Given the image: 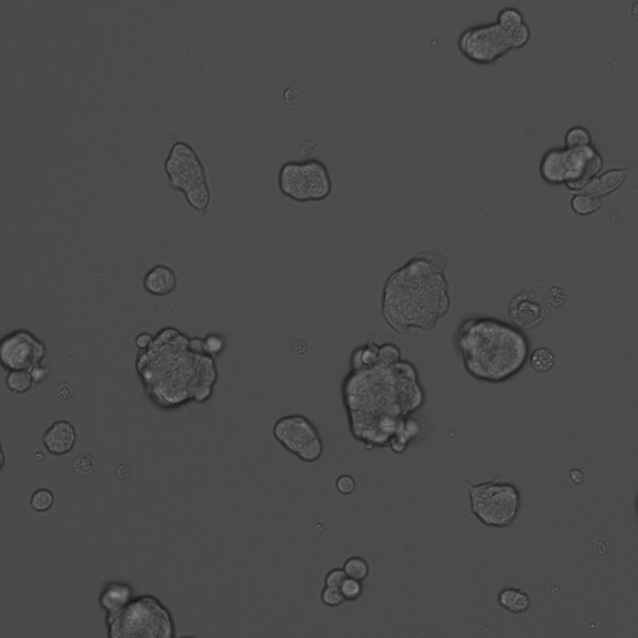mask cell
Returning <instances> with one entry per match:
<instances>
[{"instance_id":"obj_17","label":"cell","mask_w":638,"mask_h":638,"mask_svg":"<svg viewBox=\"0 0 638 638\" xmlns=\"http://www.w3.org/2000/svg\"><path fill=\"white\" fill-rule=\"evenodd\" d=\"M630 172L631 168H612L608 170L601 176L595 177L580 193L590 194L598 197L608 195L624 183Z\"/></svg>"},{"instance_id":"obj_10","label":"cell","mask_w":638,"mask_h":638,"mask_svg":"<svg viewBox=\"0 0 638 638\" xmlns=\"http://www.w3.org/2000/svg\"><path fill=\"white\" fill-rule=\"evenodd\" d=\"M567 188L580 193L601 170L604 160L592 145L578 149H566Z\"/></svg>"},{"instance_id":"obj_16","label":"cell","mask_w":638,"mask_h":638,"mask_svg":"<svg viewBox=\"0 0 638 638\" xmlns=\"http://www.w3.org/2000/svg\"><path fill=\"white\" fill-rule=\"evenodd\" d=\"M306 164L311 184V201H323L332 192V180L327 166L315 158L306 159Z\"/></svg>"},{"instance_id":"obj_22","label":"cell","mask_w":638,"mask_h":638,"mask_svg":"<svg viewBox=\"0 0 638 638\" xmlns=\"http://www.w3.org/2000/svg\"><path fill=\"white\" fill-rule=\"evenodd\" d=\"M528 361L534 372L537 374H546L552 370L557 357L549 347L541 346L530 352Z\"/></svg>"},{"instance_id":"obj_5","label":"cell","mask_w":638,"mask_h":638,"mask_svg":"<svg viewBox=\"0 0 638 638\" xmlns=\"http://www.w3.org/2000/svg\"><path fill=\"white\" fill-rule=\"evenodd\" d=\"M470 500L471 513L485 527L508 528L517 519L521 496L515 485L494 480L471 484L464 481Z\"/></svg>"},{"instance_id":"obj_7","label":"cell","mask_w":638,"mask_h":638,"mask_svg":"<svg viewBox=\"0 0 638 638\" xmlns=\"http://www.w3.org/2000/svg\"><path fill=\"white\" fill-rule=\"evenodd\" d=\"M459 48L471 62L492 64L512 50L510 33L500 28L497 23L477 26L461 34Z\"/></svg>"},{"instance_id":"obj_12","label":"cell","mask_w":638,"mask_h":638,"mask_svg":"<svg viewBox=\"0 0 638 638\" xmlns=\"http://www.w3.org/2000/svg\"><path fill=\"white\" fill-rule=\"evenodd\" d=\"M278 186L281 193L294 201H311L309 172L304 161L284 163L279 170Z\"/></svg>"},{"instance_id":"obj_26","label":"cell","mask_w":638,"mask_h":638,"mask_svg":"<svg viewBox=\"0 0 638 638\" xmlns=\"http://www.w3.org/2000/svg\"><path fill=\"white\" fill-rule=\"evenodd\" d=\"M592 145V134L582 126H573L565 135V148L578 149Z\"/></svg>"},{"instance_id":"obj_23","label":"cell","mask_w":638,"mask_h":638,"mask_svg":"<svg viewBox=\"0 0 638 638\" xmlns=\"http://www.w3.org/2000/svg\"><path fill=\"white\" fill-rule=\"evenodd\" d=\"M602 199L598 196L590 195L586 193H578L571 199V209L577 215H592L601 209Z\"/></svg>"},{"instance_id":"obj_18","label":"cell","mask_w":638,"mask_h":638,"mask_svg":"<svg viewBox=\"0 0 638 638\" xmlns=\"http://www.w3.org/2000/svg\"><path fill=\"white\" fill-rule=\"evenodd\" d=\"M566 148H553L544 154L541 175L550 184H564L566 172Z\"/></svg>"},{"instance_id":"obj_21","label":"cell","mask_w":638,"mask_h":638,"mask_svg":"<svg viewBox=\"0 0 638 638\" xmlns=\"http://www.w3.org/2000/svg\"><path fill=\"white\" fill-rule=\"evenodd\" d=\"M182 194L192 209L195 210L199 214L207 213L210 203H211V192H210L208 182L199 184Z\"/></svg>"},{"instance_id":"obj_15","label":"cell","mask_w":638,"mask_h":638,"mask_svg":"<svg viewBox=\"0 0 638 638\" xmlns=\"http://www.w3.org/2000/svg\"><path fill=\"white\" fill-rule=\"evenodd\" d=\"M177 282L176 272L166 265L159 264L146 272L143 279V288L149 295L163 297L176 290Z\"/></svg>"},{"instance_id":"obj_34","label":"cell","mask_w":638,"mask_h":638,"mask_svg":"<svg viewBox=\"0 0 638 638\" xmlns=\"http://www.w3.org/2000/svg\"><path fill=\"white\" fill-rule=\"evenodd\" d=\"M321 601L323 606L328 608H335L341 606L345 602L343 595H341L339 588H333V587H323L321 592Z\"/></svg>"},{"instance_id":"obj_41","label":"cell","mask_w":638,"mask_h":638,"mask_svg":"<svg viewBox=\"0 0 638 638\" xmlns=\"http://www.w3.org/2000/svg\"><path fill=\"white\" fill-rule=\"evenodd\" d=\"M3 467V452L1 451V468Z\"/></svg>"},{"instance_id":"obj_4","label":"cell","mask_w":638,"mask_h":638,"mask_svg":"<svg viewBox=\"0 0 638 638\" xmlns=\"http://www.w3.org/2000/svg\"><path fill=\"white\" fill-rule=\"evenodd\" d=\"M109 638H174L172 612L151 595L133 597L117 615L106 620Z\"/></svg>"},{"instance_id":"obj_19","label":"cell","mask_w":638,"mask_h":638,"mask_svg":"<svg viewBox=\"0 0 638 638\" xmlns=\"http://www.w3.org/2000/svg\"><path fill=\"white\" fill-rule=\"evenodd\" d=\"M497 604L508 612L520 615L531 608L532 599L527 592L516 587H504L497 596Z\"/></svg>"},{"instance_id":"obj_25","label":"cell","mask_w":638,"mask_h":638,"mask_svg":"<svg viewBox=\"0 0 638 638\" xmlns=\"http://www.w3.org/2000/svg\"><path fill=\"white\" fill-rule=\"evenodd\" d=\"M343 569L346 572L348 578L355 579V580L363 581L366 580L370 575V566L368 561L361 557H350L343 561Z\"/></svg>"},{"instance_id":"obj_1","label":"cell","mask_w":638,"mask_h":638,"mask_svg":"<svg viewBox=\"0 0 638 638\" xmlns=\"http://www.w3.org/2000/svg\"><path fill=\"white\" fill-rule=\"evenodd\" d=\"M349 429L367 449L386 448L406 418L425 402L417 369L410 361L378 362L370 368L350 370L341 386Z\"/></svg>"},{"instance_id":"obj_8","label":"cell","mask_w":638,"mask_h":638,"mask_svg":"<svg viewBox=\"0 0 638 638\" xmlns=\"http://www.w3.org/2000/svg\"><path fill=\"white\" fill-rule=\"evenodd\" d=\"M47 355L44 341L28 330L19 329L0 341V364L7 372L27 370L42 365Z\"/></svg>"},{"instance_id":"obj_30","label":"cell","mask_w":638,"mask_h":638,"mask_svg":"<svg viewBox=\"0 0 638 638\" xmlns=\"http://www.w3.org/2000/svg\"><path fill=\"white\" fill-rule=\"evenodd\" d=\"M97 466L95 457L90 453H80L72 461V467L79 476H88L91 475Z\"/></svg>"},{"instance_id":"obj_13","label":"cell","mask_w":638,"mask_h":638,"mask_svg":"<svg viewBox=\"0 0 638 638\" xmlns=\"http://www.w3.org/2000/svg\"><path fill=\"white\" fill-rule=\"evenodd\" d=\"M78 434L76 428L66 419L57 420L44 432L43 445L47 452L56 457L68 455L76 446Z\"/></svg>"},{"instance_id":"obj_28","label":"cell","mask_w":638,"mask_h":638,"mask_svg":"<svg viewBox=\"0 0 638 638\" xmlns=\"http://www.w3.org/2000/svg\"><path fill=\"white\" fill-rule=\"evenodd\" d=\"M56 501L52 490L48 488H37L30 497V508L37 513H46L54 506Z\"/></svg>"},{"instance_id":"obj_20","label":"cell","mask_w":638,"mask_h":638,"mask_svg":"<svg viewBox=\"0 0 638 638\" xmlns=\"http://www.w3.org/2000/svg\"><path fill=\"white\" fill-rule=\"evenodd\" d=\"M378 343L370 337L365 345L357 347L351 353L350 370H362L375 366L379 361Z\"/></svg>"},{"instance_id":"obj_3","label":"cell","mask_w":638,"mask_h":638,"mask_svg":"<svg viewBox=\"0 0 638 638\" xmlns=\"http://www.w3.org/2000/svg\"><path fill=\"white\" fill-rule=\"evenodd\" d=\"M467 374L481 382L499 384L513 379L527 364L530 341L512 323L488 317L466 318L455 337Z\"/></svg>"},{"instance_id":"obj_11","label":"cell","mask_w":638,"mask_h":638,"mask_svg":"<svg viewBox=\"0 0 638 638\" xmlns=\"http://www.w3.org/2000/svg\"><path fill=\"white\" fill-rule=\"evenodd\" d=\"M508 315L512 325L526 332L543 323L546 311L541 299L534 292L522 290L508 302Z\"/></svg>"},{"instance_id":"obj_40","label":"cell","mask_w":638,"mask_h":638,"mask_svg":"<svg viewBox=\"0 0 638 638\" xmlns=\"http://www.w3.org/2000/svg\"><path fill=\"white\" fill-rule=\"evenodd\" d=\"M48 372V368L43 366V364L39 365V366L34 367L30 370L31 377H32L34 383H41L46 380Z\"/></svg>"},{"instance_id":"obj_14","label":"cell","mask_w":638,"mask_h":638,"mask_svg":"<svg viewBox=\"0 0 638 638\" xmlns=\"http://www.w3.org/2000/svg\"><path fill=\"white\" fill-rule=\"evenodd\" d=\"M133 587L129 583L112 581L108 583L98 597V604L106 612V620L117 615L133 599Z\"/></svg>"},{"instance_id":"obj_9","label":"cell","mask_w":638,"mask_h":638,"mask_svg":"<svg viewBox=\"0 0 638 638\" xmlns=\"http://www.w3.org/2000/svg\"><path fill=\"white\" fill-rule=\"evenodd\" d=\"M164 170L170 186L181 193L208 182L203 164L195 149L181 141L172 143L165 161Z\"/></svg>"},{"instance_id":"obj_39","label":"cell","mask_w":638,"mask_h":638,"mask_svg":"<svg viewBox=\"0 0 638 638\" xmlns=\"http://www.w3.org/2000/svg\"><path fill=\"white\" fill-rule=\"evenodd\" d=\"M56 396L61 400H68L74 397V388L70 383L62 382L57 386Z\"/></svg>"},{"instance_id":"obj_38","label":"cell","mask_w":638,"mask_h":638,"mask_svg":"<svg viewBox=\"0 0 638 638\" xmlns=\"http://www.w3.org/2000/svg\"><path fill=\"white\" fill-rule=\"evenodd\" d=\"M153 337L148 332H143L141 335H137L134 339V345L139 351H144L151 346L153 343Z\"/></svg>"},{"instance_id":"obj_35","label":"cell","mask_w":638,"mask_h":638,"mask_svg":"<svg viewBox=\"0 0 638 638\" xmlns=\"http://www.w3.org/2000/svg\"><path fill=\"white\" fill-rule=\"evenodd\" d=\"M335 488H337V492L339 494L343 495V496H350L357 490V481H355V477L351 476V475H341L337 479Z\"/></svg>"},{"instance_id":"obj_2","label":"cell","mask_w":638,"mask_h":638,"mask_svg":"<svg viewBox=\"0 0 638 638\" xmlns=\"http://www.w3.org/2000/svg\"><path fill=\"white\" fill-rule=\"evenodd\" d=\"M448 260L437 251H420L386 278L381 313L400 335L410 330L432 331L449 313Z\"/></svg>"},{"instance_id":"obj_6","label":"cell","mask_w":638,"mask_h":638,"mask_svg":"<svg viewBox=\"0 0 638 638\" xmlns=\"http://www.w3.org/2000/svg\"><path fill=\"white\" fill-rule=\"evenodd\" d=\"M272 435L286 451L306 464L317 462L323 452V443L317 428L301 414H288L279 418Z\"/></svg>"},{"instance_id":"obj_36","label":"cell","mask_w":638,"mask_h":638,"mask_svg":"<svg viewBox=\"0 0 638 638\" xmlns=\"http://www.w3.org/2000/svg\"><path fill=\"white\" fill-rule=\"evenodd\" d=\"M546 299H547L548 304H550L552 308H555V309H559V308L564 306L565 304L567 303L568 295H567V292H565L563 288H559V286H552L550 290H548Z\"/></svg>"},{"instance_id":"obj_31","label":"cell","mask_w":638,"mask_h":638,"mask_svg":"<svg viewBox=\"0 0 638 638\" xmlns=\"http://www.w3.org/2000/svg\"><path fill=\"white\" fill-rule=\"evenodd\" d=\"M339 590H341L345 601L353 602L361 598L363 592H364V587H363L361 581L355 580V579L347 577L346 580L343 581Z\"/></svg>"},{"instance_id":"obj_29","label":"cell","mask_w":638,"mask_h":638,"mask_svg":"<svg viewBox=\"0 0 638 638\" xmlns=\"http://www.w3.org/2000/svg\"><path fill=\"white\" fill-rule=\"evenodd\" d=\"M203 341L206 355H209L214 360H215L216 357L223 355L226 349V345H227L225 337L223 335H216V333L208 335L207 337H204Z\"/></svg>"},{"instance_id":"obj_24","label":"cell","mask_w":638,"mask_h":638,"mask_svg":"<svg viewBox=\"0 0 638 638\" xmlns=\"http://www.w3.org/2000/svg\"><path fill=\"white\" fill-rule=\"evenodd\" d=\"M5 382L8 390L15 395H23L28 392L34 384L30 372H27V370L8 372Z\"/></svg>"},{"instance_id":"obj_32","label":"cell","mask_w":638,"mask_h":638,"mask_svg":"<svg viewBox=\"0 0 638 638\" xmlns=\"http://www.w3.org/2000/svg\"><path fill=\"white\" fill-rule=\"evenodd\" d=\"M401 350L394 343H384L379 346V361L383 364H392L401 360Z\"/></svg>"},{"instance_id":"obj_27","label":"cell","mask_w":638,"mask_h":638,"mask_svg":"<svg viewBox=\"0 0 638 638\" xmlns=\"http://www.w3.org/2000/svg\"><path fill=\"white\" fill-rule=\"evenodd\" d=\"M497 23L506 32L510 33L525 23V17L521 12L515 8H506L497 17Z\"/></svg>"},{"instance_id":"obj_37","label":"cell","mask_w":638,"mask_h":638,"mask_svg":"<svg viewBox=\"0 0 638 638\" xmlns=\"http://www.w3.org/2000/svg\"><path fill=\"white\" fill-rule=\"evenodd\" d=\"M346 579L347 575L343 568H333L328 571L323 583H325V586L341 588V584Z\"/></svg>"},{"instance_id":"obj_33","label":"cell","mask_w":638,"mask_h":638,"mask_svg":"<svg viewBox=\"0 0 638 638\" xmlns=\"http://www.w3.org/2000/svg\"><path fill=\"white\" fill-rule=\"evenodd\" d=\"M531 29L527 23H522L517 29L510 33V49H520L525 47L531 40Z\"/></svg>"}]
</instances>
